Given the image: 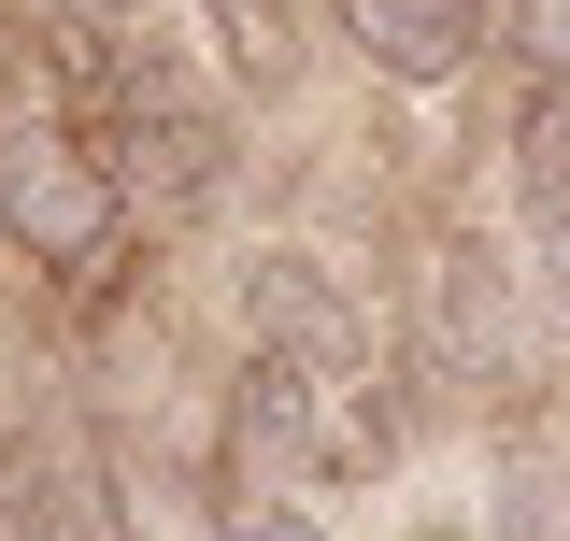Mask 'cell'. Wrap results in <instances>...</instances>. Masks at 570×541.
<instances>
[{
    "label": "cell",
    "mask_w": 570,
    "mask_h": 541,
    "mask_svg": "<svg viewBox=\"0 0 570 541\" xmlns=\"http://www.w3.org/2000/svg\"><path fill=\"white\" fill-rule=\"evenodd\" d=\"M499 29L528 43V71H542V86H570V0H499Z\"/></svg>",
    "instance_id": "obj_8"
},
{
    "label": "cell",
    "mask_w": 570,
    "mask_h": 541,
    "mask_svg": "<svg viewBox=\"0 0 570 541\" xmlns=\"http://www.w3.org/2000/svg\"><path fill=\"white\" fill-rule=\"evenodd\" d=\"M129 243H142V214L100 142L58 129V115H0V257L43 299H100L129 270Z\"/></svg>",
    "instance_id": "obj_1"
},
{
    "label": "cell",
    "mask_w": 570,
    "mask_h": 541,
    "mask_svg": "<svg viewBox=\"0 0 570 541\" xmlns=\"http://www.w3.org/2000/svg\"><path fill=\"white\" fill-rule=\"evenodd\" d=\"M58 14H100V29H129V14H142V0H58Z\"/></svg>",
    "instance_id": "obj_10"
},
{
    "label": "cell",
    "mask_w": 570,
    "mask_h": 541,
    "mask_svg": "<svg viewBox=\"0 0 570 541\" xmlns=\"http://www.w3.org/2000/svg\"><path fill=\"white\" fill-rule=\"evenodd\" d=\"M328 29H343V58L371 86H400V100H442L456 71L485 58V0H328Z\"/></svg>",
    "instance_id": "obj_4"
},
{
    "label": "cell",
    "mask_w": 570,
    "mask_h": 541,
    "mask_svg": "<svg viewBox=\"0 0 570 541\" xmlns=\"http://www.w3.org/2000/svg\"><path fill=\"white\" fill-rule=\"evenodd\" d=\"M0 528L14 541H129L115 471H100V442L71 413H14L0 427Z\"/></svg>",
    "instance_id": "obj_3"
},
{
    "label": "cell",
    "mask_w": 570,
    "mask_h": 541,
    "mask_svg": "<svg viewBox=\"0 0 570 541\" xmlns=\"http://www.w3.org/2000/svg\"><path fill=\"white\" fill-rule=\"evenodd\" d=\"M485 541H570V456L513 442L499 456V499H485Z\"/></svg>",
    "instance_id": "obj_7"
},
{
    "label": "cell",
    "mask_w": 570,
    "mask_h": 541,
    "mask_svg": "<svg viewBox=\"0 0 570 541\" xmlns=\"http://www.w3.org/2000/svg\"><path fill=\"white\" fill-rule=\"evenodd\" d=\"M228 314H243V356L272 371H314V385H371V299L328 243H243L228 257Z\"/></svg>",
    "instance_id": "obj_2"
},
{
    "label": "cell",
    "mask_w": 570,
    "mask_h": 541,
    "mask_svg": "<svg viewBox=\"0 0 570 541\" xmlns=\"http://www.w3.org/2000/svg\"><path fill=\"white\" fill-rule=\"evenodd\" d=\"M214 541H343V528H314L299 499H228V513H214Z\"/></svg>",
    "instance_id": "obj_9"
},
{
    "label": "cell",
    "mask_w": 570,
    "mask_h": 541,
    "mask_svg": "<svg viewBox=\"0 0 570 541\" xmlns=\"http://www.w3.org/2000/svg\"><path fill=\"white\" fill-rule=\"evenodd\" d=\"M200 29H214V71L228 86H257V100L299 86V0H200Z\"/></svg>",
    "instance_id": "obj_6"
},
{
    "label": "cell",
    "mask_w": 570,
    "mask_h": 541,
    "mask_svg": "<svg viewBox=\"0 0 570 541\" xmlns=\"http://www.w3.org/2000/svg\"><path fill=\"white\" fill-rule=\"evenodd\" d=\"M414 314H428V356L471 385L499 342H513V257L499 243H428V270H414Z\"/></svg>",
    "instance_id": "obj_5"
},
{
    "label": "cell",
    "mask_w": 570,
    "mask_h": 541,
    "mask_svg": "<svg viewBox=\"0 0 570 541\" xmlns=\"http://www.w3.org/2000/svg\"><path fill=\"white\" fill-rule=\"evenodd\" d=\"M0 541H14V528H0Z\"/></svg>",
    "instance_id": "obj_11"
}]
</instances>
